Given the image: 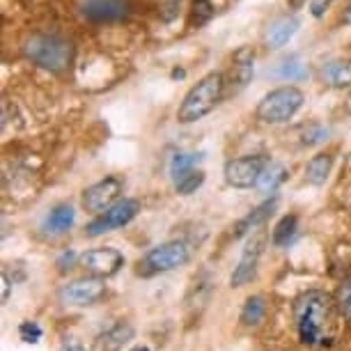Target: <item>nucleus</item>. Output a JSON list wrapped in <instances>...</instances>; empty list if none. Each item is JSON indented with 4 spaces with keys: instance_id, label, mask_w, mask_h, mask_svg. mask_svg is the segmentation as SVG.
<instances>
[{
    "instance_id": "obj_18",
    "label": "nucleus",
    "mask_w": 351,
    "mask_h": 351,
    "mask_svg": "<svg viewBox=\"0 0 351 351\" xmlns=\"http://www.w3.org/2000/svg\"><path fill=\"white\" fill-rule=\"evenodd\" d=\"M76 221V211L71 204H58V207L51 209V214L46 216L44 221V230L49 234H64Z\"/></svg>"
},
{
    "instance_id": "obj_4",
    "label": "nucleus",
    "mask_w": 351,
    "mask_h": 351,
    "mask_svg": "<svg viewBox=\"0 0 351 351\" xmlns=\"http://www.w3.org/2000/svg\"><path fill=\"white\" fill-rule=\"evenodd\" d=\"M303 101L306 97L296 85L276 88L257 106V120H262L264 124H285L301 110Z\"/></svg>"
},
{
    "instance_id": "obj_27",
    "label": "nucleus",
    "mask_w": 351,
    "mask_h": 351,
    "mask_svg": "<svg viewBox=\"0 0 351 351\" xmlns=\"http://www.w3.org/2000/svg\"><path fill=\"white\" fill-rule=\"evenodd\" d=\"M337 308H340V313L351 322V276L340 285V289H337Z\"/></svg>"
},
{
    "instance_id": "obj_13",
    "label": "nucleus",
    "mask_w": 351,
    "mask_h": 351,
    "mask_svg": "<svg viewBox=\"0 0 351 351\" xmlns=\"http://www.w3.org/2000/svg\"><path fill=\"white\" fill-rule=\"evenodd\" d=\"M255 74V51L250 46H239L232 56L230 64V95H239L241 90L248 88Z\"/></svg>"
},
{
    "instance_id": "obj_29",
    "label": "nucleus",
    "mask_w": 351,
    "mask_h": 351,
    "mask_svg": "<svg viewBox=\"0 0 351 351\" xmlns=\"http://www.w3.org/2000/svg\"><path fill=\"white\" fill-rule=\"evenodd\" d=\"M19 333H21L23 342H39V337L44 335V330L37 322H23L21 326H19Z\"/></svg>"
},
{
    "instance_id": "obj_21",
    "label": "nucleus",
    "mask_w": 351,
    "mask_h": 351,
    "mask_svg": "<svg viewBox=\"0 0 351 351\" xmlns=\"http://www.w3.org/2000/svg\"><path fill=\"white\" fill-rule=\"evenodd\" d=\"M285 180H287V168H285L282 163H269L267 170L262 172L260 182H257V189H260L262 193H274Z\"/></svg>"
},
{
    "instance_id": "obj_16",
    "label": "nucleus",
    "mask_w": 351,
    "mask_h": 351,
    "mask_svg": "<svg viewBox=\"0 0 351 351\" xmlns=\"http://www.w3.org/2000/svg\"><path fill=\"white\" fill-rule=\"evenodd\" d=\"M278 207V197H271V200H267V202H262L260 207H255L250 214L246 216V218H241L239 223H237V232H234V239H241L243 234H248V232H253V230H257L260 225L267 221V218L274 214V209Z\"/></svg>"
},
{
    "instance_id": "obj_1",
    "label": "nucleus",
    "mask_w": 351,
    "mask_h": 351,
    "mask_svg": "<svg viewBox=\"0 0 351 351\" xmlns=\"http://www.w3.org/2000/svg\"><path fill=\"white\" fill-rule=\"evenodd\" d=\"M294 322L296 330H299V340L306 347L330 344L335 335L333 299L322 289H310L301 294L294 303Z\"/></svg>"
},
{
    "instance_id": "obj_14",
    "label": "nucleus",
    "mask_w": 351,
    "mask_h": 351,
    "mask_svg": "<svg viewBox=\"0 0 351 351\" xmlns=\"http://www.w3.org/2000/svg\"><path fill=\"white\" fill-rule=\"evenodd\" d=\"M299 25H301V21L296 16H282V19H278V21H274L269 25L267 35H264L267 49H282V46L296 35Z\"/></svg>"
},
{
    "instance_id": "obj_34",
    "label": "nucleus",
    "mask_w": 351,
    "mask_h": 351,
    "mask_svg": "<svg viewBox=\"0 0 351 351\" xmlns=\"http://www.w3.org/2000/svg\"><path fill=\"white\" fill-rule=\"evenodd\" d=\"M342 23H347V25H351V5L347 10H344V14H342Z\"/></svg>"
},
{
    "instance_id": "obj_6",
    "label": "nucleus",
    "mask_w": 351,
    "mask_h": 351,
    "mask_svg": "<svg viewBox=\"0 0 351 351\" xmlns=\"http://www.w3.org/2000/svg\"><path fill=\"white\" fill-rule=\"evenodd\" d=\"M269 156L267 154H246V156H239V158H230L225 163V182L228 186L232 189H253L257 186L260 182L262 172L267 170L269 165Z\"/></svg>"
},
{
    "instance_id": "obj_24",
    "label": "nucleus",
    "mask_w": 351,
    "mask_h": 351,
    "mask_svg": "<svg viewBox=\"0 0 351 351\" xmlns=\"http://www.w3.org/2000/svg\"><path fill=\"white\" fill-rule=\"evenodd\" d=\"M274 76L282 78V81H299L306 76V67L301 64V60L296 56L285 58L282 62H278V67L274 69Z\"/></svg>"
},
{
    "instance_id": "obj_22",
    "label": "nucleus",
    "mask_w": 351,
    "mask_h": 351,
    "mask_svg": "<svg viewBox=\"0 0 351 351\" xmlns=\"http://www.w3.org/2000/svg\"><path fill=\"white\" fill-rule=\"evenodd\" d=\"M264 313H267L264 296H250V299L243 303L241 324H243V326H257V324L264 319Z\"/></svg>"
},
{
    "instance_id": "obj_3",
    "label": "nucleus",
    "mask_w": 351,
    "mask_h": 351,
    "mask_svg": "<svg viewBox=\"0 0 351 351\" xmlns=\"http://www.w3.org/2000/svg\"><path fill=\"white\" fill-rule=\"evenodd\" d=\"M23 56L39 69L60 74L74 60V44L60 35H49V32H37L23 42Z\"/></svg>"
},
{
    "instance_id": "obj_20",
    "label": "nucleus",
    "mask_w": 351,
    "mask_h": 351,
    "mask_svg": "<svg viewBox=\"0 0 351 351\" xmlns=\"http://www.w3.org/2000/svg\"><path fill=\"white\" fill-rule=\"evenodd\" d=\"M296 230H299V218H296L294 214L282 216L280 221H278L276 228H274V232H271V243L278 246V248L287 246V243L294 239Z\"/></svg>"
},
{
    "instance_id": "obj_19",
    "label": "nucleus",
    "mask_w": 351,
    "mask_h": 351,
    "mask_svg": "<svg viewBox=\"0 0 351 351\" xmlns=\"http://www.w3.org/2000/svg\"><path fill=\"white\" fill-rule=\"evenodd\" d=\"M330 168H333V156L330 154H317L310 158V163L306 165V177L313 186H322L326 184L328 175H330Z\"/></svg>"
},
{
    "instance_id": "obj_15",
    "label": "nucleus",
    "mask_w": 351,
    "mask_h": 351,
    "mask_svg": "<svg viewBox=\"0 0 351 351\" xmlns=\"http://www.w3.org/2000/svg\"><path fill=\"white\" fill-rule=\"evenodd\" d=\"M134 326L127 322H120L115 324L112 328L106 330L104 335H99L97 340V351H122L124 344H127L129 340H134Z\"/></svg>"
},
{
    "instance_id": "obj_9",
    "label": "nucleus",
    "mask_w": 351,
    "mask_h": 351,
    "mask_svg": "<svg viewBox=\"0 0 351 351\" xmlns=\"http://www.w3.org/2000/svg\"><path fill=\"white\" fill-rule=\"evenodd\" d=\"M122 191H124V182L120 177H106V180L92 184V186L83 191V207L90 214H104L106 209L120 200Z\"/></svg>"
},
{
    "instance_id": "obj_30",
    "label": "nucleus",
    "mask_w": 351,
    "mask_h": 351,
    "mask_svg": "<svg viewBox=\"0 0 351 351\" xmlns=\"http://www.w3.org/2000/svg\"><path fill=\"white\" fill-rule=\"evenodd\" d=\"M76 260H81V257H76L74 250H67V253H62L60 257H58V269H60L62 274H67V271H71L76 267Z\"/></svg>"
},
{
    "instance_id": "obj_23",
    "label": "nucleus",
    "mask_w": 351,
    "mask_h": 351,
    "mask_svg": "<svg viewBox=\"0 0 351 351\" xmlns=\"http://www.w3.org/2000/svg\"><path fill=\"white\" fill-rule=\"evenodd\" d=\"M200 154H186V152H180V154L172 156L170 161V177L175 180V184L182 180L184 175H189L191 170H195V163Z\"/></svg>"
},
{
    "instance_id": "obj_8",
    "label": "nucleus",
    "mask_w": 351,
    "mask_h": 351,
    "mask_svg": "<svg viewBox=\"0 0 351 351\" xmlns=\"http://www.w3.org/2000/svg\"><path fill=\"white\" fill-rule=\"evenodd\" d=\"M106 294V285H104V278H81V280H74L69 285H64L58 294L62 306H69V308H85V306H92L97 303L101 296Z\"/></svg>"
},
{
    "instance_id": "obj_35",
    "label": "nucleus",
    "mask_w": 351,
    "mask_h": 351,
    "mask_svg": "<svg viewBox=\"0 0 351 351\" xmlns=\"http://www.w3.org/2000/svg\"><path fill=\"white\" fill-rule=\"evenodd\" d=\"M301 5H303V0H289V8H291V10L301 8Z\"/></svg>"
},
{
    "instance_id": "obj_36",
    "label": "nucleus",
    "mask_w": 351,
    "mask_h": 351,
    "mask_svg": "<svg viewBox=\"0 0 351 351\" xmlns=\"http://www.w3.org/2000/svg\"><path fill=\"white\" fill-rule=\"evenodd\" d=\"M129 351H152L149 347H145V344H136L134 349H129Z\"/></svg>"
},
{
    "instance_id": "obj_17",
    "label": "nucleus",
    "mask_w": 351,
    "mask_h": 351,
    "mask_svg": "<svg viewBox=\"0 0 351 351\" xmlns=\"http://www.w3.org/2000/svg\"><path fill=\"white\" fill-rule=\"evenodd\" d=\"M322 78H324V83L330 85V88H335V90L351 88V60L326 62L322 69Z\"/></svg>"
},
{
    "instance_id": "obj_28",
    "label": "nucleus",
    "mask_w": 351,
    "mask_h": 351,
    "mask_svg": "<svg viewBox=\"0 0 351 351\" xmlns=\"http://www.w3.org/2000/svg\"><path fill=\"white\" fill-rule=\"evenodd\" d=\"M303 145H319L324 141H328V129L322 127V124H310V127L303 131Z\"/></svg>"
},
{
    "instance_id": "obj_2",
    "label": "nucleus",
    "mask_w": 351,
    "mask_h": 351,
    "mask_svg": "<svg viewBox=\"0 0 351 351\" xmlns=\"http://www.w3.org/2000/svg\"><path fill=\"white\" fill-rule=\"evenodd\" d=\"M225 85L228 83H225V76L221 71H209L207 76H202L184 95L180 108H177V120L182 124H193L197 120H202L204 115H209L221 104Z\"/></svg>"
},
{
    "instance_id": "obj_10",
    "label": "nucleus",
    "mask_w": 351,
    "mask_h": 351,
    "mask_svg": "<svg viewBox=\"0 0 351 351\" xmlns=\"http://www.w3.org/2000/svg\"><path fill=\"white\" fill-rule=\"evenodd\" d=\"M78 262L90 276L110 278L124 267V255L117 248H92L85 250Z\"/></svg>"
},
{
    "instance_id": "obj_11",
    "label": "nucleus",
    "mask_w": 351,
    "mask_h": 351,
    "mask_svg": "<svg viewBox=\"0 0 351 351\" xmlns=\"http://www.w3.org/2000/svg\"><path fill=\"white\" fill-rule=\"evenodd\" d=\"M262 253H264V234L262 232H255L253 239H250L246 243V248H243V253L239 257V264L234 267V274H232V278H230L232 287H243V285H248L250 280H253Z\"/></svg>"
},
{
    "instance_id": "obj_31",
    "label": "nucleus",
    "mask_w": 351,
    "mask_h": 351,
    "mask_svg": "<svg viewBox=\"0 0 351 351\" xmlns=\"http://www.w3.org/2000/svg\"><path fill=\"white\" fill-rule=\"evenodd\" d=\"M330 5H333V0H313V5H310V12H313V16H324V12H326Z\"/></svg>"
},
{
    "instance_id": "obj_32",
    "label": "nucleus",
    "mask_w": 351,
    "mask_h": 351,
    "mask_svg": "<svg viewBox=\"0 0 351 351\" xmlns=\"http://www.w3.org/2000/svg\"><path fill=\"white\" fill-rule=\"evenodd\" d=\"M10 289H12L10 278H8V274H3V303H8V299H10Z\"/></svg>"
},
{
    "instance_id": "obj_12",
    "label": "nucleus",
    "mask_w": 351,
    "mask_h": 351,
    "mask_svg": "<svg viewBox=\"0 0 351 351\" xmlns=\"http://www.w3.org/2000/svg\"><path fill=\"white\" fill-rule=\"evenodd\" d=\"M83 19L92 23H117L129 16L127 0H85L81 5Z\"/></svg>"
},
{
    "instance_id": "obj_7",
    "label": "nucleus",
    "mask_w": 351,
    "mask_h": 351,
    "mask_svg": "<svg viewBox=\"0 0 351 351\" xmlns=\"http://www.w3.org/2000/svg\"><path fill=\"white\" fill-rule=\"evenodd\" d=\"M141 211V202L136 197H124V200H117L112 207H108L104 214H97V218L92 221L88 228H85V234L88 237H101L106 232H115L122 230L124 225H129Z\"/></svg>"
},
{
    "instance_id": "obj_25",
    "label": "nucleus",
    "mask_w": 351,
    "mask_h": 351,
    "mask_svg": "<svg viewBox=\"0 0 351 351\" xmlns=\"http://www.w3.org/2000/svg\"><path fill=\"white\" fill-rule=\"evenodd\" d=\"M202 184H204V172L202 170H191L189 175H184L182 180L175 184V191L180 195H191V193H195Z\"/></svg>"
},
{
    "instance_id": "obj_5",
    "label": "nucleus",
    "mask_w": 351,
    "mask_h": 351,
    "mask_svg": "<svg viewBox=\"0 0 351 351\" xmlns=\"http://www.w3.org/2000/svg\"><path fill=\"white\" fill-rule=\"evenodd\" d=\"M191 260V248L186 241H165L158 246L149 248L143 255V260L138 262V274L141 276H156V274H168L184 267Z\"/></svg>"
},
{
    "instance_id": "obj_26",
    "label": "nucleus",
    "mask_w": 351,
    "mask_h": 351,
    "mask_svg": "<svg viewBox=\"0 0 351 351\" xmlns=\"http://www.w3.org/2000/svg\"><path fill=\"white\" fill-rule=\"evenodd\" d=\"M214 16V5L211 0H193V8H191V25L193 28H200Z\"/></svg>"
},
{
    "instance_id": "obj_37",
    "label": "nucleus",
    "mask_w": 351,
    "mask_h": 351,
    "mask_svg": "<svg viewBox=\"0 0 351 351\" xmlns=\"http://www.w3.org/2000/svg\"><path fill=\"white\" fill-rule=\"evenodd\" d=\"M349 110H351V99H349Z\"/></svg>"
},
{
    "instance_id": "obj_33",
    "label": "nucleus",
    "mask_w": 351,
    "mask_h": 351,
    "mask_svg": "<svg viewBox=\"0 0 351 351\" xmlns=\"http://www.w3.org/2000/svg\"><path fill=\"white\" fill-rule=\"evenodd\" d=\"M64 351H85V349H83V344H78V342H69V344H64Z\"/></svg>"
}]
</instances>
